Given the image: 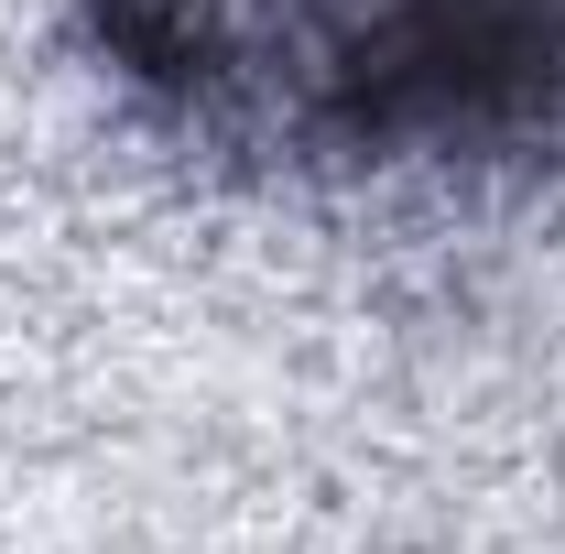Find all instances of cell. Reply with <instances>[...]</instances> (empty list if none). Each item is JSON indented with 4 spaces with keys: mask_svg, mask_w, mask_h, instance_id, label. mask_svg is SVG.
<instances>
[{
    "mask_svg": "<svg viewBox=\"0 0 565 554\" xmlns=\"http://www.w3.org/2000/svg\"><path fill=\"white\" fill-rule=\"evenodd\" d=\"M349 98L414 141H555L565 0H381L349 44Z\"/></svg>",
    "mask_w": 565,
    "mask_h": 554,
    "instance_id": "6da1fadb",
    "label": "cell"
}]
</instances>
